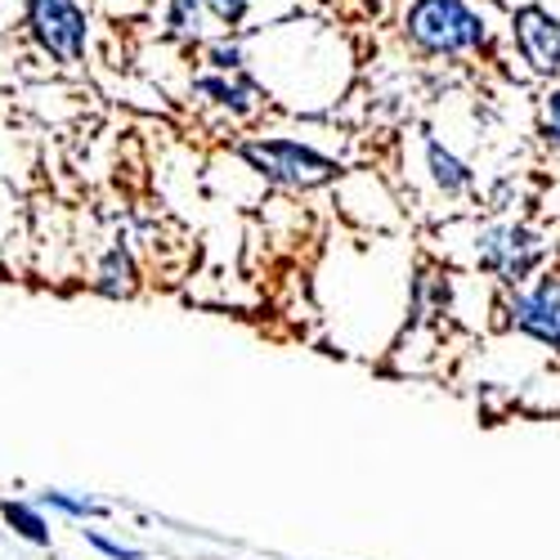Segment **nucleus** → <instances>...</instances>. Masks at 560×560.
Masks as SVG:
<instances>
[{"label":"nucleus","mask_w":560,"mask_h":560,"mask_svg":"<svg viewBox=\"0 0 560 560\" xmlns=\"http://www.w3.org/2000/svg\"><path fill=\"white\" fill-rule=\"evenodd\" d=\"M95 292L100 296H108V301H130L135 292H139V260H135V252H130V243H113L104 256H100V265H95Z\"/></svg>","instance_id":"9"},{"label":"nucleus","mask_w":560,"mask_h":560,"mask_svg":"<svg viewBox=\"0 0 560 560\" xmlns=\"http://www.w3.org/2000/svg\"><path fill=\"white\" fill-rule=\"evenodd\" d=\"M502 314L521 337L560 350V273H534L529 283L511 288Z\"/></svg>","instance_id":"7"},{"label":"nucleus","mask_w":560,"mask_h":560,"mask_svg":"<svg viewBox=\"0 0 560 560\" xmlns=\"http://www.w3.org/2000/svg\"><path fill=\"white\" fill-rule=\"evenodd\" d=\"M551 247L534 224L521 220H489L471 224V243H466V265L489 273L502 288H521L534 273H542Z\"/></svg>","instance_id":"3"},{"label":"nucleus","mask_w":560,"mask_h":560,"mask_svg":"<svg viewBox=\"0 0 560 560\" xmlns=\"http://www.w3.org/2000/svg\"><path fill=\"white\" fill-rule=\"evenodd\" d=\"M506 40L529 77L560 81V14L542 0H521L506 14Z\"/></svg>","instance_id":"5"},{"label":"nucleus","mask_w":560,"mask_h":560,"mask_svg":"<svg viewBox=\"0 0 560 560\" xmlns=\"http://www.w3.org/2000/svg\"><path fill=\"white\" fill-rule=\"evenodd\" d=\"M417 144H422V166H427L431 189L444 202H462V198L476 194V166L466 162L462 153H453L435 130H422V135H417Z\"/></svg>","instance_id":"8"},{"label":"nucleus","mask_w":560,"mask_h":560,"mask_svg":"<svg viewBox=\"0 0 560 560\" xmlns=\"http://www.w3.org/2000/svg\"><path fill=\"white\" fill-rule=\"evenodd\" d=\"M36 502L50 506V511H59V516H68V521H100V516H108V506H104L100 498L72 493V489H40Z\"/></svg>","instance_id":"12"},{"label":"nucleus","mask_w":560,"mask_h":560,"mask_svg":"<svg viewBox=\"0 0 560 560\" xmlns=\"http://www.w3.org/2000/svg\"><path fill=\"white\" fill-rule=\"evenodd\" d=\"M23 32L55 68H81L95 45V23L81 0H19Z\"/></svg>","instance_id":"4"},{"label":"nucleus","mask_w":560,"mask_h":560,"mask_svg":"<svg viewBox=\"0 0 560 560\" xmlns=\"http://www.w3.org/2000/svg\"><path fill=\"white\" fill-rule=\"evenodd\" d=\"M189 100L211 108L224 121H252L269 108V90L256 77V68L243 72H215V68H198L189 81Z\"/></svg>","instance_id":"6"},{"label":"nucleus","mask_w":560,"mask_h":560,"mask_svg":"<svg viewBox=\"0 0 560 560\" xmlns=\"http://www.w3.org/2000/svg\"><path fill=\"white\" fill-rule=\"evenodd\" d=\"M542 135H547V144L560 153V81H551L542 90Z\"/></svg>","instance_id":"15"},{"label":"nucleus","mask_w":560,"mask_h":560,"mask_svg":"<svg viewBox=\"0 0 560 560\" xmlns=\"http://www.w3.org/2000/svg\"><path fill=\"white\" fill-rule=\"evenodd\" d=\"M233 153L265 184L288 189V194H314V189H328V184L341 179V162L296 135H247L233 144Z\"/></svg>","instance_id":"2"},{"label":"nucleus","mask_w":560,"mask_h":560,"mask_svg":"<svg viewBox=\"0 0 560 560\" xmlns=\"http://www.w3.org/2000/svg\"><path fill=\"white\" fill-rule=\"evenodd\" d=\"M215 32L207 0H162V36L184 45V50H198V45Z\"/></svg>","instance_id":"10"},{"label":"nucleus","mask_w":560,"mask_h":560,"mask_svg":"<svg viewBox=\"0 0 560 560\" xmlns=\"http://www.w3.org/2000/svg\"><path fill=\"white\" fill-rule=\"evenodd\" d=\"M81 534H85L90 547H95L100 556H108V560H144V547H130L121 538H108L104 529H81Z\"/></svg>","instance_id":"14"},{"label":"nucleus","mask_w":560,"mask_h":560,"mask_svg":"<svg viewBox=\"0 0 560 560\" xmlns=\"http://www.w3.org/2000/svg\"><path fill=\"white\" fill-rule=\"evenodd\" d=\"M0 521H5L32 547H55V529H50V521H45V506L40 502L5 498V502H0Z\"/></svg>","instance_id":"11"},{"label":"nucleus","mask_w":560,"mask_h":560,"mask_svg":"<svg viewBox=\"0 0 560 560\" xmlns=\"http://www.w3.org/2000/svg\"><path fill=\"white\" fill-rule=\"evenodd\" d=\"M404 50L431 63L480 59L498 40V19L485 0H408L399 14Z\"/></svg>","instance_id":"1"},{"label":"nucleus","mask_w":560,"mask_h":560,"mask_svg":"<svg viewBox=\"0 0 560 560\" xmlns=\"http://www.w3.org/2000/svg\"><path fill=\"white\" fill-rule=\"evenodd\" d=\"M207 14H211V23H215V27L238 32V27H247V23H252L256 0H207Z\"/></svg>","instance_id":"13"}]
</instances>
